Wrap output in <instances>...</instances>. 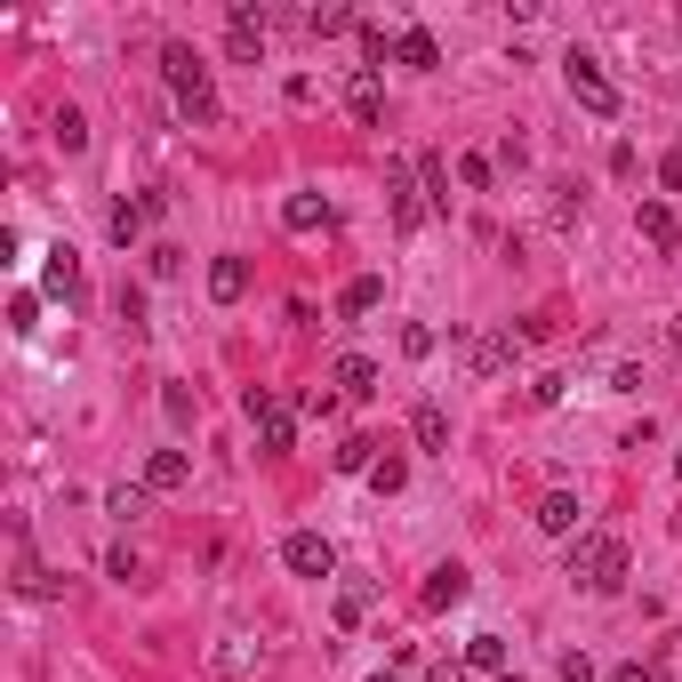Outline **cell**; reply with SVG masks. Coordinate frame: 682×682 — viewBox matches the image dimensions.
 Segmentation results:
<instances>
[{"label": "cell", "instance_id": "37", "mask_svg": "<svg viewBox=\"0 0 682 682\" xmlns=\"http://www.w3.org/2000/svg\"><path fill=\"white\" fill-rule=\"evenodd\" d=\"M658 674H667V658H627L610 682H658Z\"/></svg>", "mask_w": 682, "mask_h": 682}, {"label": "cell", "instance_id": "44", "mask_svg": "<svg viewBox=\"0 0 682 682\" xmlns=\"http://www.w3.org/2000/svg\"><path fill=\"white\" fill-rule=\"evenodd\" d=\"M426 682H466V658H442V667H426Z\"/></svg>", "mask_w": 682, "mask_h": 682}, {"label": "cell", "instance_id": "40", "mask_svg": "<svg viewBox=\"0 0 682 682\" xmlns=\"http://www.w3.org/2000/svg\"><path fill=\"white\" fill-rule=\"evenodd\" d=\"M241 409H250V418H257V426H265V418H281V402H274V394H265V386H250V394H241Z\"/></svg>", "mask_w": 682, "mask_h": 682}, {"label": "cell", "instance_id": "9", "mask_svg": "<svg viewBox=\"0 0 682 682\" xmlns=\"http://www.w3.org/2000/svg\"><path fill=\"white\" fill-rule=\"evenodd\" d=\"M281 225H289V233H329L338 210H329L321 193H289V201H281Z\"/></svg>", "mask_w": 682, "mask_h": 682}, {"label": "cell", "instance_id": "21", "mask_svg": "<svg viewBox=\"0 0 682 682\" xmlns=\"http://www.w3.org/2000/svg\"><path fill=\"white\" fill-rule=\"evenodd\" d=\"M394 56H402L409 73H433V65H442V49H433V33H426V25H409V33L394 40Z\"/></svg>", "mask_w": 682, "mask_h": 682}, {"label": "cell", "instance_id": "13", "mask_svg": "<svg viewBox=\"0 0 682 682\" xmlns=\"http://www.w3.org/2000/svg\"><path fill=\"white\" fill-rule=\"evenodd\" d=\"M466 586H473V578H466L458 563H442V570H426V594H418V603H426V610H458Z\"/></svg>", "mask_w": 682, "mask_h": 682}, {"label": "cell", "instance_id": "22", "mask_svg": "<svg viewBox=\"0 0 682 682\" xmlns=\"http://www.w3.org/2000/svg\"><path fill=\"white\" fill-rule=\"evenodd\" d=\"M329 466H338V473H369V466H378V442H369V433H345V442L329 450Z\"/></svg>", "mask_w": 682, "mask_h": 682}, {"label": "cell", "instance_id": "26", "mask_svg": "<svg viewBox=\"0 0 682 682\" xmlns=\"http://www.w3.org/2000/svg\"><path fill=\"white\" fill-rule=\"evenodd\" d=\"M225 56H233V65H257L265 56V25H233L225 33Z\"/></svg>", "mask_w": 682, "mask_h": 682}, {"label": "cell", "instance_id": "34", "mask_svg": "<svg viewBox=\"0 0 682 682\" xmlns=\"http://www.w3.org/2000/svg\"><path fill=\"white\" fill-rule=\"evenodd\" d=\"M33 321H40V298H33V289H16V298H9V329H16V338H25Z\"/></svg>", "mask_w": 682, "mask_h": 682}, {"label": "cell", "instance_id": "3", "mask_svg": "<svg viewBox=\"0 0 682 682\" xmlns=\"http://www.w3.org/2000/svg\"><path fill=\"white\" fill-rule=\"evenodd\" d=\"M563 80H570V97H578V105H586L594 121H618V80L603 73V56L570 49V56H563Z\"/></svg>", "mask_w": 682, "mask_h": 682}, {"label": "cell", "instance_id": "30", "mask_svg": "<svg viewBox=\"0 0 682 682\" xmlns=\"http://www.w3.org/2000/svg\"><path fill=\"white\" fill-rule=\"evenodd\" d=\"M289 450H298V418L281 409V418H265V458H289Z\"/></svg>", "mask_w": 682, "mask_h": 682}, {"label": "cell", "instance_id": "12", "mask_svg": "<svg viewBox=\"0 0 682 682\" xmlns=\"http://www.w3.org/2000/svg\"><path fill=\"white\" fill-rule=\"evenodd\" d=\"M466 362H473V378H498V369L514 362V329H482V338L466 345Z\"/></svg>", "mask_w": 682, "mask_h": 682}, {"label": "cell", "instance_id": "35", "mask_svg": "<svg viewBox=\"0 0 682 682\" xmlns=\"http://www.w3.org/2000/svg\"><path fill=\"white\" fill-rule=\"evenodd\" d=\"M144 265H153V281H169L177 265H185V250H169V241H153V250H144Z\"/></svg>", "mask_w": 682, "mask_h": 682}, {"label": "cell", "instance_id": "46", "mask_svg": "<svg viewBox=\"0 0 682 682\" xmlns=\"http://www.w3.org/2000/svg\"><path fill=\"white\" fill-rule=\"evenodd\" d=\"M369 682H394V674H369Z\"/></svg>", "mask_w": 682, "mask_h": 682}, {"label": "cell", "instance_id": "29", "mask_svg": "<svg viewBox=\"0 0 682 682\" xmlns=\"http://www.w3.org/2000/svg\"><path fill=\"white\" fill-rule=\"evenodd\" d=\"M490 177H498L490 153H458V185H466V193H490Z\"/></svg>", "mask_w": 682, "mask_h": 682}, {"label": "cell", "instance_id": "5", "mask_svg": "<svg viewBox=\"0 0 682 682\" xmlns=\"http://www.w3.org/2000/svg\"><path fill=\"white\" fill-rule=\"evenodd\" d=\"M386 193H394V225H402V233H418V225L433 217V201L418 193V185H409L402 161H386Z\"/></svg>", "mask_w": 682, "mask_h": 682}, {"label": "cell", "instance_id": "48", "mask_svg": "<svg viewBox=\"0 0 682 682\" xmlns=\"http://www.w3.org/2000/svg\"><path fill=\"white\" fill-rule=\"evenodd\" d=\"M498 682H522V674H498Z\"/></svg>", "mask_w": 682, "mask_h": 682}, {"label": "cell", "instance_id": "6", "mask_svg": "<svg viewBox=\"0 0 682 682\" xmlns=\"http://www.w3.org/2000/svg\"><path fill=\"white\" fill-rule=\"evenodd\" d=\"M345 113H354L362 129H378V121H386V80L378 73H354V80H345Z\"/></svg>", "mask_w": 682, "mask_h": 682}, {"label": "cell", "instance_id": "31", "mask_svg": "<svg viewBox=\"0 0 682 682\" xmlns=\"http://www.w3.org/2000/svg\"><path fill=\"white\" fill-rule=\"evenodd\" d=\"M354 40H362V73H378L386 56H394V40H386V25H362Z\"/></svg>", "mask_w": 682, "mask_h": 682}, {"label": "cell", "instance_id": "38", "mask_svg": "<svg viewBox=\"0 0 682 682\" xmlns=\"http://www.w3.org/2000/svg\"><path fill=\"white\" fill-rule=\"evenodd\" d=\"M402 354H409V362H426V354H433V329H426V321H409V329H402Z\"/></svg>", "mask_w": 682, "mask_h": 682}, {"label": "cell", "instance_id": "24", "mask_svg": "<svg viewBox=\"0 0 682 682\" xmlns=\"http://www.w3.org/2000/svg\"><path fill=\"white\" fill-rule=\"evenodd\" d=\"M217 667H225V674H257V667H265V651H250V634H225Z\"/></svg>", "mask_w": 682, "mask_h": 682}, {"label": "cell", "instance_id": "17", "mask_svg": "<svg viewBox=\"0 0 682 682\" xmlns=\"http://www.w3.org/2000/svg\"><path fill=\"white\" fill-rule=\"evenodd\" d=\"M193 482V458H185V450H153V458H144V490H185Z\"/></svg>", "mask_w": 682, "mask_h": 682}, {"label": "cell", "instance_id": "18", "mask_svg": "<svg viewBox=\"0 0 682 682\" xmlns=\"http://www.w3.org/2000/svg\"><path fill=\"white\" fill-rule=\"evenodd\" d=\"M16 594H25V603H40V594H56V578L40 570V554L25 546V530H16Z\"/></svg>", "mask_w": 682, "mask_h": 682}, {"label": "cell", "instance_id": "10", "mask_svg": "<svg viewBox=\"0 0 682 682\" xmlns=\"http://www.w3.org/2000/svg\"><path fill=\"white\" fill-rule=\"evenodd\" d=\"M634 225H643V241H651L658 257H674V250H682V225H674L667 201H643V210H634Z\"/></svg>", "mask_w": 682, "mask_h": 682}, {"label": "cell", "instance_id": "23", "mask_svg": "<svg viewBox=\"0 0 682 682\" xmlns=\"http://www.w3.org/2000/svg\"><path fill=\"white\" fill-rule=\"evenodd\" d=\"M466 667L498 682V674H506V643H498V634H473V643H466Z\"/></svg>", "mask_w": 682, "mask_h": 682}, {"label": "cell", "instance_id": "7", "mask_svg": "<svg viewBox=\"0 0 682 682\" xmlns=\"http://www.w3.org/2000/svg\"><path fill=\"white\" fill-rule=\"evenodd\" d=\"M329 386H338L345 402H369V394H378V362H369V354H338V369H329Z\"/></svg>", "mask_w": 682, "mask_h": 682}, {"label": "cell", "instance_id": "20", "mask_svg": "<svg viewBox=\"0 0 682 682\" xmlns=\"http://www.w3.org/2000/svg\"><path fill=\"white\" fill-rule=\"evenodd\" d=\"M49 144H56V153H89V121H80L73 105H56L49 113Z\"/></svg>", "mask_w": 682, "mask_h": 682}, {"label": "cell", "instance_id": "4", "mask_svg": "<svg viewBox=\"0 0 682 682\" xmlns=\"http://www.w3.org/2000/svg\"><path fill=\"white\" fill-rule=\"evenodd\" d=\"M281 563L298 570V578H338V546H329L321 530H289V539H281Z\"/></svg>", "mask_w": 682, "mask_h": 682}, {"label": "cell", "instance_id": "41", "mask_svg": "<svg viewBox=\"0 0 682 682\" xmlns=\"http://www.w3.org/2000/svg\"><path fill=\"white\" fill-rule=\"evenodd\" d=\"M105 578H121V586H129V578H137V546H113V554H105Z\"/></svg>", "mask_w": 682, "mask_h": 682}, {"label": "cell", "instance_id": "47", "mask_svg": "<svg viewBox=\"0 0 682 682\" xmlns=\"http://www.w3.org/2000/svg\"><path fill=\"white\" fill-rule=\"evenodd\" d=\"M674 482H682V458H674Z\"/></svg>", "mask_w": 682, "mask_h": 682}, {"label": "cell", "instance_id": "14", "mask_svg": "<svg viewBox=\"0 0 682 682\" xmlns=\"http://www.w3.org/2000/svg\"><path fill=\"white\" fill-rule=\"evenodd\" d=\"M210 298H217V305H241V298H250V257H210Z\"/></svg>", "mask_w": 682, "mask_h": 682}, {"label": "cell", "instance_id": "15", "mask_svg": "<svg viewBox=\"0 0 682 682\" xmlns=\"http://www.w3.org/2000/svg\"><path fill=\"white\" fill-rule=\"evenodd\" d=\"M378 305H386V281L378 274H354V281L338 289V321H362V314H378Z\"/></svg>", "mask_w": 682, "mask_h": 682}, {"label": "cell", "instance_id": "1", "mask_svg": "<svg viewBox=\"0 0 682 682\" xmlns=\"http://www.w3.org/2000/svg\"><path fill=\"white\" fill-rule=\"evenodd\" d=\"M563 570H570L578 594H618V586H627V539H610V530H578Z\"/></svg>", "mask_w": 682, "mask_h": 682}, {"label": "cell", "instance_id": "19", "mask_svg": "<svg viewBox=\"0 0 682 682\" xmlns=\"http://www.w3.org/2000/svg\"><path fill=\"white\" fill-rule=\"evenodd\" d=\"M144 506H153V490H144V482H113V490H105V514H113L121 530L144 522Z\"/></svg>", "mask_w": 682, "mask_h": 682}, {"label": "cell", "instance_id": "11", "mask_svg": "<svg viewBox=\"0 0 682 682\" xmlns=\"http://www.w3.org/2000/svg\"><path fill=\"white\" fill-rule=\"evenodd\" d=\"M40 289H49V298H65V305H80V257L65 250V241H56L49 265H40Z\"/></svg>", "mask_w": 682, "mask_h": 682}, {"label": "cell", "instance_id": "8", "mask_svg": "<svg viewBox=\"0 0 682 682\" xmlns=\"http://www.w3.org/2000/svg\"><path fill=\"white\" fill-rule=\"evenodd\" d=\"M409 442L433 450V458H450V409L442 402H418V409H409Z\"/></svg>", "mask_w": 682, "mask_h": 682}, {"label": "cell", "instance_id": "43", "mask_svg": "<svg viewBox=\"0 0 682 682\" xmlns=\"http://www.w3.org/2000/svg\"><path fill=\"white\" fill-rule=\"evenodd\" d=\"M658 185H667V193H682V153H658Z\"/></svg>", "mask_w": 682, "mask_h": 682}, {"label": "cell", "instance_id": "39", "mask_svg": "<svg viewBox=\"0 0 682 682\" xmlns=\"http://www.w3.org/2000/svg\"><path fill=\"white\" fill-rule=\"evenodd\" d=\"M113 305H121V321H129V329L144 321V289H137V281H121V298H113Z\"/></svg>", "mask_w": 682, "mask_h": 682}, {"label": "cell", "instance_id": "25", "mask_svg": "<svg viewBox=\"0 0 682 682\" xmlns=\"http://www.w3.org/2000/svg\"><path fill=\"white\" fill-rule=\"evenodd\" d=\"M305 33H314V40H338V33H362V16H354V9H314V16H305Z\"/></svg>", "mask_w": 682, "mask_h": 682}, {"label": "cell", "instance_id": "32", "mask_svg": "<svg viewBox=\"0 0 682 682\" xmlns=\"http://www.w3.org/2000/svg\"><path fill=\"white\" fill-rule=\"evenodd\" d=\"M144 225H153V217H144V201H121V210H113V241L129 250V241L144 233Z\"/></svg>", "mask_w": 682, "mask_h": 682}, {"label": "cell", "instance_id": "2", "mask_svg": "<svg viewBox=\"0 0 682 682\" xmlns=\"http://www.w3.org/2000/svg\"><path fill=\"white\" fill-rule=\"evenodd\" d=\"M161 73H169V97L185 105V121H217V89H210V65H201L185 40L161 49Z\"/></svg>", "mask_w": 682, "mask_h": 682}, {"label": "cell", "instance_id": "28", "mask_svg": "<svg viewBox=\"0 0 682 682\" xmlns=\"http://www.w3.org/2000/svg\"><path fill=\"white\" fill-rule=\"evenodd\" d=\"M402 482H409V458H394V450H386V458L369 466V490H378V498H394Z\"/></svg>", "mask_w": 682, "mask_h": 682}, {"label": "cell", "instance_id": "45", "mask_svg": "<svg viewBox=\"0 0 682 682\" xmlns=\"http://www.w3.org/2000/svg\"><path fill=\"white\" fill-rule=\"evenodd\" d=\"M667 338H674V354H682V314H674V329H667Z\"/></svg>", "mask_w": 682, "mask_h": 682}, {"label": "cell", "instance_id": "42", "mask_svg": "<svg viewBox=\"0 0 682 682\" xmlns=\"http://www.w3.org/2000/svg\"><path fill=\"white\" fill-rule=\"evenodd\" d=\"M563 682H594V658L586 651H563Z\"/></svg>", "mask_w": 682, "mask_h": 682}, {"label": "cell", "instance_id": "16", "mask_svg": "<svg viewBox=\"0 0 682 682\" xmlns=\"http://www.w3.org/2000/svg\"><path fill=\"white\" fill-rule=\"evenodd\" d=\"M530 522H539L546 539H578V498H570V490H546V498H539V514H530Z\"/></svg>", "mask_w": 682, "mask_h": 682}, {"label": "cell", "instance_id": "36", "mask_svg": "<svg viewBox=\"0 0 682 682\" xmlns=\"http://www.w3.org/2000/svg\"><path fill=\"white\" fill-rule=\"evenodd\" d=\"M563 394H570V378H554V369H546V378H530V402H539V409H554Z\"/></svg>", "mask_w": 682, "mask_h": 682}, {"label": "cell", "instance_id": "27", "mask_svg": "<svg viewBox=\"0 0 682 682\" xmlns=\"http://www.w3.org/2000/svg\"><path fill=\"white\" fill-rule=\"evenodd\" d=\"M369 610H378V594H369V586H338V627H345V634H354Z\"/></svg>", "mask_w": 682, "mask_h": 682}, {"label": "cell", "instance_id": "33", "mask_svg": "<svg viewBox=\"0 0 682 682\" xmlns=\"http://www.w3.org/2000/svg\"><path fill=\"white\" fill-rule=\"evenodd\" d=\"M418 193L433 201V210H450V177H442V161H418Z\"/></svg>", "mask_w": 682, "mask_h": 682}]
</instances>
